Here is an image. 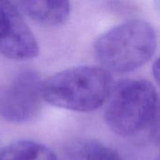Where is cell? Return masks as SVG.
<instances>
[{"label": "cell", "instance_id": "obj_3", "mask_svg": "<svg viewBox=\"0 0 160 160\" xmlns=\"http://www.w3.org/2000/svg\"><path fill=\"white\" fill-rule=\"evenodd\" d=\"M106 102L105 121L115 134L122 137L142 132L158 115V92L145 80L127 79L113 84Z\"/></svg>", "mask_w": 160, "mask_h": 160}, {"label": "cell", "instance_id": "obj_8", "mask_svg": "<svg viewBox=\"0 0 160 160\" xmlns=\"http://www.w3.org/2000/svg\"><path fill=\"white\" fill-rule=\"evenodd\" d=\"M67 160H121L118 153L110 146L95 140H81L68 146Z\"/></svg>", "mask_w": 160, "mask_h": 160}, {"label": "cell", "instance_id": "obj_9", "mask_svg": "<svg viewBox=\"0 0 160 160\" xmlns=\"http://www.w3.org/2000/svg\"><path fill=\"white\" fill-rule=\"evenodd\" d=\"M158 70H159V61H158V59H157L153 65V74L155 75V78L157 81H158V76H159Z\"/></svg>", "mask_w": 160, "mask_h": 160}, {"label": "cell", "instance_id": "obj_5", "mask_svg": "<svg viewBox=\"0 0 160 160\" xmlns=\"http://www.w3.org/2000/svg\"><path fill=\"white\" fill-rule=\"evenodd\" d=\"M38 52V41L20 10L10 0H0V54L24 61Z\"/></svg>", "mask_w": 160, "mask_h": 160}, {"label": "cell", "instance_id": "obj_7", "mask_svg": "<svg viewBox=\"0 0 160 160\" xmlns=\"http://www.w3.org/2000/svg\"><path fill=\"white\" fill-rule=\"evenodd\" d=\"M0 160H57L47 146L29 140L14 142L0 151Z\"/></svg>", "mask_w": 160, "mask_h": 160}, {"label": "cell", "instance_id": "obj_6", "mask_svg": "<svg viewBox=\"0 0 160 160\" xmlns=\"http://www.w3.org/2000/svg\"><path fill=\"white\" fill-rule=\"evenodd\" d=\"M70 9L69 0H20V10L32 22L46 27L64 24Z\"/></svg>", "mask_w": 160, "mask_h": 160}, {"label": "cell", "instance_id": "obj_4", "mask_svg": "<svg viewBox=\"0 0 160 160\" xmlns=\"http://www.w3.org/2000/svg\"><path fill=\"white\" fill-rule=\"evenodd\" d=\"M41 81L33 70H22L0 84V118L9 123H25L41 109Z\"/></svg>", "mask_w": 160, "mask_h": 160}, {"label": "cell", "instance_id": "obj_2", "mask_svg": "<svg viewBox=\"0 0 160 160\" xmlns=\"http://www.w3.org/2000/svg\"><path fill=\"white\" fill-rule=\"evenodd\" d=\"M158 38L154 27L142 20H130L102 34L94 52L103 68L128 73L143 66L154 55Z\"/></svg>", "mask_w": 160, "mask_h": 160}, {"label": "cell", "instance_id": "obj_1", "mask_svg": "<svg viewBox=\"0 0 160 160\" xmlns=\"http://www.w3.org/2000/svg\"><path fill=\"white\" fill-rule=\"evenodd\" d=\"M113 84L112 73L102 67L80 66L42 81L40 93L42 99L54 107L88 112L106 102Z\"/></svg>", "mask_w": 160, "mask_h": 160}]
</instances>
